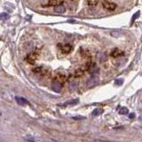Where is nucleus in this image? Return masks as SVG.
Instances as JSON below:
<instances>
[{
    "label": "nucleus",
    "mask_w": 142,
    "mask_h": 142,
    "mask_svg": "<svg viewBox=\"0 0 142 142\" xmlns=\"http://www.w3.org/2000/svg\"><path fill=\"white\" fill-rule=\"evenodd\" d=\"M102 6H103L106 10L115 11V9H116L117 5H116V4L113 3V2H110V1H108V0H104V1L102 2Z\"/></svg>",
    "instance_id": "f257e3e1"
},
{
    "label": "nucleus",
    "mask_w": 142,
    "mask_h": 142,
    "mask_svg": "<svg viewBox=\"0 0 142 142\" xmlns=\"http://www.w3.org/2000/svg\"><path fill=\"white\" fill-rule=\"evenodd\" d=\"M60 47H61V51L62 53L64 54H68L71 53V51L73 50V47L72 45H70V44H62V45H60Z\"/></svg>",
    "instance_id": "f03ea898"
},
{
    "label": "nucleus",
    "mask_w": 142,
    "mask_h": 142,
    "mask_svg": "<svg viewBox=\"0 0 142 142\" xmlns=\"http://www.w3.org/2000/svg\"><path fill=\"white\" fill-rule=\"evenodd\" d=\"M110 55L114 58H118V57H121V56L124 55V52H123L122 50L118 49V48H115V49H113L111 51Z\"/></svg>",
    "instance_id": "7ed1b4c3"
},
{
    "label": "nucleus",
    "mask_w": 142,
    "mask_h": 142,
    "mask_svg": "<svg viewBox=\"0 0 142 142\" xmlns=\"http://www.w3.org/2000/svg\"><path fill=\"white\" fill-rule=\"evenodd\" d=\"M66 76H65L63 73H58L56 74L55 77H54V81H57L61 84H63L65 81H66Z\"/></svg>",
    "instance_id": "20e7f679"
},
{
    "label": "nucleus",
    "mask_w": 142,
    "mask_h": 142,
    "mask_svg": "<svg viewBox=\"0 0 142 142\" xmlns=\"http://www.w3.org/2000/svg\"><path fill=\"white\" fill-rule=\"evenodd\" d=\"M52 89H53V91H54L55 92H60V91H61V84L57 81H54L53 83L52 84Z\"/></svg>",
    "instance_id": "39448f33"
},
{
    "label": "nucleus",
    "mask_w": 142,
    "mask_h": 142,
    "mask_svg": "<svg viewBox=\"0 0 142 142\" xmlns=\"http://www.w3.org/2000/svg\"><path fill=\"white\" fill-rule=\"evenodd\" d=\"M37 58V54H36L35 53H30V54L28 55V57L26 58V61H27L29 63H30V64H33V63H35Z\"/></svg>",
    "instance_id": "423d86ee"
},
{
    "label": "nucleus",
    "mask_w": 142,
    "mask_h": 142,
    "mask_svg": "<svg viewBox=\"0 0 142 142\" xmlns=\"http://www.w3.org/2000/svg\"><path fill=\"white\" fill-rule=\"evenodd\" d=\"M62 0H47L46 6H56V5H61Z\"/></svg>",
    "instance_id": "0eeeda50"
},
{
    "label": "nucleus",
    "mask_w": 142,
    "mask_h": 142,
    "mask_svg": "<svg viewBox=\"0 0 142 142\" xmlns=\"http://www.w3.org/2000/svg\"><path fill=\"white\" fill-rule=\"evenodd\" d=\"M65 11H66L65 7L61 5H56V6L54 7V12L57 13V14H63V13H65Z\"/></svg>",
    "instance_id": "6e6552de"
},
{
    "label": "nucleus",
    "mask_w": 142,
    "mask_h": 142,
    "mask_svg": "<svg viewBox=\"0 0 142 142\" xmlns=\"http://www.w3.org/2000/svg\"><path fill=\"white\" fill-rule=\"evenodd\" d=\"M15 100H16V101H17V103L19 104V105L24 106V105H27L28 104V100L24 98H21V97H16Z\"/></svg>",
    "instance_id": "1a4fd4ad"
},
{
    "label": "nucleus",
    "mask_w": 142,
    "mask_h": 142,
    "mask_svg": "<svg viewBox=\"0 0 142 142\" xmlns=\"http://www.w3.org/2000/svg\"><path fill=\"white\" fill-rule=\"evenodd\" d=\"M84 74H85V70L81 68H79V69L75 71L74 76H75V77H80V76H83Z\"/></svg>",
    "instance_id": "9d476101"
},
{
    "label": "nucleus",
    "mask_w": 142,
    "mask_h": 142,
    "mask_svg": "<svg viewBox=\"0 0 142 142\" xmlns=\"http://www.w3.org/2000/svg\"><path fill=\"white\" fill-rule=\"evenodd\" d=\"M86 1H87V4H88L89 5H91V6H94V5H98L100 0H86Z\"/></svg>",
    "instance_id": "9b49d317"
},
{
    "label": "nucleus",
    "mask_w": 142,
    "mask_h": 142,
    "mask_svg": "<svg viewBox=\"0 0 142 142\" xmlns=\"http://www.w3.org/2000/svg\"><path fill=\"white\" fill-rule=\"evenodd\" d=\"M102 112H103V110H102V109L96 108V109H94L92 111V115H100V114H101Z\"/></svg>",
    "instance_id": "f8f14e48"
},
{
    "label": "nucleus",
    "mask_w": 142,
    "mask_h": 142,
    "mask_svg": "<svg viewBox=\"0 0 142 142\" xmlns=\"http://www.w3.org/2000/svg\"><path fill=\"white\" fill-rule=\"evenodd\" d=\"M119 113L121 114V115H125V114H128L129 113V110L127 108H122L120 109V111H119Z\"/></svg>",
    "instance_id": "ddd939ff"
},
{
    "label": "nucleus",
    "mask_w": 142,
    "mask_h": 142,
    "mask_svg": "<svg viewBox=\"0 0 142 142\" xmlns=\"http://www.w3.org/2000/svg\"><path fill=\"white\" fill-rule=\"evenodd\" d=\"M123 83H124V79H123V78H118V79H116L115 82V85H122Z\"/></svg>",
    "instance_id": "4468645a"
},
{
    "label": "nucleus",
    "mask_w": 142,
    "mask_h": 142,
    "mask_svg": "<svg viewBox=\"0 0 142 142\" xmlns=\"http://www.w3.org/2000/svg\"><path fill=\"white\" fill-rule=\"evenodd\" d=\"M78 103V100H72L70 101H68L66 103V105H76Z\"/></svg>",
    "instance_id": "2eb2a0df"
},
{
    "label": "nucleus",
    "mask_w": 142,
    "mask_h": 142,
    "mask_svg": "<svg viewBox=\"0 0 142 142\" xmlns=\"http://www.w3.org/2000/svg\"><path fill=\"white\" fill-rule=\"evenodd\" d=\"M0 19H1V20H7V19H8V14H5V13L0 14Z\"/></svg>",
    "instance_id": "dca6fc26"
},
{
    "label": "nucleus",
    "mask_w": 142,
    "mask_h": 142,
    "mask_svg": "<svg viewBox=\"0 0 142 142\" xmlns=\"http://www.w3.org/2000/svg\"><path fill=\"white\" fill-rule=\"evenodd\" d=\"M139 14H140V13H139V12H137L135 14H134V15H133V17L132 18V23H133V22H134V20H135L136 19H137V18L139 16Z\"/></svg>",
    "instance_id": "f3484780"
},
{
    "label": "nucleus",
    "mask_w": 142,
    "mask_h": 142,
    "mask_svg": "<svg viewBox=\"0 0 142 142\" xmlns=\"http://www.w3.org/2000/svg\"><path fill=\"white\" fill-rule=\"evenodd\" d=\"M75 87H76V84H72V85H70V90H74Z\"/></svg>",
    "instance_id": "a211bd4d"
},
{
    "label": "nucleus",
    "mask_w": 142,
    "mask_h": 142,
    "mask_svg": "<svg viewBox=\"0 0 142 142\" xmlns=\"http://www.w3.org/2000/svg\"><path fill=\"white\" fill-rule=\"evenodd\" d=\"M129 117H130L131 119H132V118H134V117H135V115H134V114L132 113V114H131V115H129Z\"/></svg>",
    "instance_id": "6ab92c4d"
}]
</instances>
